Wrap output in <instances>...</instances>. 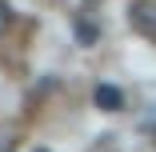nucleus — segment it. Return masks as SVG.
Instances as JSON below:
<instances>
[{
	"mask_svg": "<svg viewBox=\"0 0 156 152\" xmlns=\"http://www.w3.org/2000/svg\"><path fill=\"white\" fill-rule=\"evenodd\" d=\"M128 24L140 36L156 40V0H132L128 4Z\"/></svg>",
	"mask_w": 156,
	"mask_h": 152,
	"instance_id": "nucleus-1",
	"label": "nucleus"
},
{
	"mask_svg": "<svg viewBox=\"0 0 156 152\" xmlns=\"http://www.w3.org/2000/svg\"><path fill=\"white\" fill-rule=\"evenodd\" d=\"M92 100H96V108H104V112H120L124 108V92L112 88V84H100L96 92H92Z\"/></svg>",
	"mask_w": 156,
	"mask_h": 152,
	"instance_id": "nucleus-2",
	"label": "nucleus"
},
{
	"mask_svg": "<svg viewBox=\"0 0 156 152\" xmlns=\"http://www.w3.org/2000/svg\"><path fill=\"white\" fill-rule=\"evenodd\" d=\"M8 20H12V8H8V0H0V32L8 28Z\"/></svg>",
	"mask_w": 156,
	"mask_h": 152,
	"instance_id": "nucleus-3",
	"label": "nucleus"
}]
</instances>
